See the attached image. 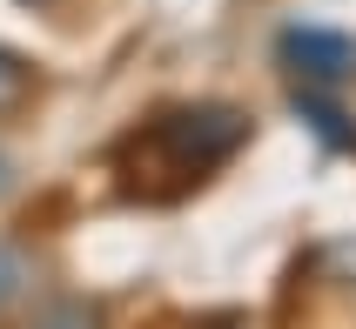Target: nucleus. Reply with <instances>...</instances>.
<instances>
[{
	"label": "nucleus",
	"instance_id": "obj_1",
	"mask_svg": "<svg viewBox=\"0 0 356 329\" xmlns=\"http://www.w3.org/2000/svg\"><path fill=\"white\" fill-rule=\"evenodd\" d=\"M242 135H249V121H242L236 108H222V101L181 108V115H168L155 128V141L168 148V161H175L181 175H202V168H216V161H229L242 148Z\"/></svg>",
	"mask_w": 356,
	"mask_h": 329
},
{
	"label": "nucleus",
	"instance_id": "obj_2",
	"mask_svg": "<svg viewBox=\"0 0 356 329\" xmlns=\"http://www.w3.org/2000/svg\"><path fill=\"white\" fill-rule=\"evenodd\" d=\"M276 47H282V61H289V74H302L309 88L356 74V40L350 34H330V27H289Z\"/></svg>",
	"mask_w": 356,
	"mask_h": 329
},
{
	"label": "nucleus",
	"instance_id": "obj_3",
	"mask_svg": "<svg viewBox=\"0 0 356 329\" xmlns=\"http://www.w3.org/2000/svg\"><path fill=\"white\" fill-rule=\"evenodd\" d=\"M296 115L309 121V128H316V135L330 141V148H343V155H356V128H350V115H343V108H337L330 95H316L309 81L296 88Z\"/></svg>",
	"mask_w": 356,
	"mask_h": 329
},
{
	"label": "nucleus",
	"instance_id": "obj_4",
	"mask_svg": "<svg viewBox=\"0 0 356 329\" xmlns=\"http://www.w3.org/2000/svg\"><path fill=\"white\" fill-rule=\"evenodd\" d=\"M27 289H34V249H20V242H0V316L14 310Z\"/></svg>",
	"mask_w": 356,
	"mask_h": 329
},
{
	"label": "nucleus",
	"instance_id": "obj_5",
	"mask_svg": "<svg viewBox=\"0 0 356 329\" xmlns=\"http://www.w3.org/2000/svg\"><path fill=\"white\" fill-rule=\"evenodd\" d=\"M34 329H101V310L67 296V303H47V310L34 316Z\"/></svg>",
	"mask_w": 356,
	"mask_h": 329
},
{
	"label": "nucleus",
	"instance_id": "obj_6",
	"mask_svg": "<svg viewBox=\"0 0 356 329\" xmlns=\"http://www.w3.org/2000/svg\"><path fill=\"white\" fill-rule=\"evenodd\" d=\"M20 88H27V67H20L14 54H0V108H14Z\"/></svg>",
	"mask_w": 356,
	"mask_h": 329
},
{
	"label": "nucleus",
	"instance_id": "obj_7",
	"mask_svg": "<svg viewBox=\"0 0 356 329\" xmlns=\"http://www.w3.org/2000/svg\"><path fill=\"white\" fill-rule=\"evenodd\" d=\"M27 7H54V0H27Z\"/></svg>",
	"mask_w": 356,
	"mask_h": 329
}]
</instances>
